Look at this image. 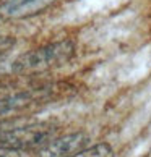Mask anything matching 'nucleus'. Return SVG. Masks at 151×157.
<instances>
[{"mask_svg":"<svg viewBox=\"0 0 151 157\" xmlns=\"http://www.w3.org/2000/svg\"><path fill=\"white\" fill-rule=\"evenodd\" d=\"M77 47L73 40L62 39L55 42L46 44L42 47H38L28 54L20 55L13 63L15 73H36V71H46L50 68H57L68 63L73 57Z\"/></svg>","mask_w":151,"mask_h":157,"instance_id":"f257e3e1","label":"nucleus"},{"mask_svg":"<svg viewBox=\"0 0 151 157\" xmlns=\"http://www.w3.org/2000/svg\"><path fill=\"white\" fill-rule=\"evenodd\" d=\"M57 0H5L0 3V20H26L49 10Z\"/></svg>","mask_w":151,"mask_h":157,"instance_id":"7ed1b4c3","label":"nucleus"},{"mask_svg":"<svg viewBox=\"0 0 151 157\" xmlns=\"http://www.w3.org/2000/svg\"><path fill=\"white\" fill-rule=\"evenodd\" d=\"M15 44V39L13 37H8V36H2L0 34V57L3 54H7V52L11 49V45Z\"/></svg>","mask_w":151,"mask_h":157,"instance_id":"423d86ee","label":"nucleus"},{"mask_svg":"<svg viewBox=\"0 0 151 157\" xmlns=\"http://www.w3.org/2000/svg\"><path fill=\"white\" fill-rule=\"evenodd\" d=\"M0 157H21L20 151L10 147H0Z\"/></svg>","mask_w":151,"mask_h":157,"instance_id":"0eeeda50","label":"nucleus"},{"mask_svg":"<svg viewBox=\"0 0 151 157\" xmlns=\"http://www.w3.org/2000/svg\"><path fill=\"white\" fill-rule=\"evenodd\" d=\"M75 157H115V152L111 144L97 143V144H89L88 147H85Z\"/></svg>","mask_w":151,"mask_h":157,"instance_id":"39448f33","label":"nucleus"},{"mask_svg":"<svg viewBox=\"0 0 151 157\" xmlns=\"http://www.w3.org/2000/svg\"><path fill=\"white\" fill-rule=\"evenodd\" d=\"M91 143V136L85 131H73L55 136L39 149L38 157H75Z\"/></svg>","mask_w":151,"mask_h":157,"instance_id":"f03ea898","label":"nucleus"},{"mask_svg":"<svg viewBox=\"0 0 151 157\" xmlns=\"http://www.w3.org/2000/svg\"><path fill=\"white\" fill-rule=\"evenodd\" d=\"M34 104V97L30 91L0 92V121L10 115L20 113L21 110Z\"/></svg>","mask_w":151,"mask_h":157,"instance_id":"20e7f679","label":"nucleus"}]
</instances>
